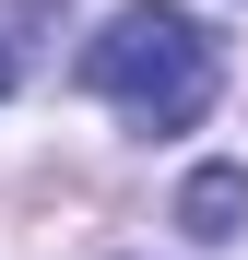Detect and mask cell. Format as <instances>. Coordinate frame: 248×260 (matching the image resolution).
Returning a JSON list of instances; mask_svg holds the SVG:
<instances>
[{
    "mask_svg": "<svg viewBox=\"0 0 248 260\" xmlns=\"http://www.w3.org/2000/svg\"><path fill=\"white\" fill-rule=\"evenodd\" d=\"M83 83H95L130 130H189L213 107V83H225V48L201 36V12H178V0H118L107 36L83 48Z\"/></svg>",
    "mask_w": 248,
    "mask_h": 260,
    "instance_id": "obj_1",
    "label": "cell"
},
{
    "mask_svg": "<svg viewBox=\"0 0 248 260\" xmlns=\"http://www.w3.org/2000/svg\"><path fill=\"white\" fill-rule=\"evenodd\" d=\"M178 225H189L201 248L248 237V166H189V178H178Z\"/></svg>",
    "mask_w": 248,
    "mask_h": 260,
    "instance_id": "obj_2",
    "label": "cell"
},
{
    "mask_svg": "<svg viewBox=\"0 0 248 260\" xmlns=\"http://www.w3.org/2000/svg\"><path fill=\"white\" fill-rule=\"evenodd\" d=\"M12 83H24V48H12V36H0V95H12Z\"/></svg>",
    "mask_w": 248,
    "mask_h": 260,
    "instance_id": "obj_3",
    "label": "cell"
}]
</instances>
